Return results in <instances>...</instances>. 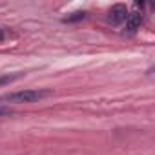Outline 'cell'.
<instances>
[{
    "instance_id": "cell-2",
    "label": "cell",
    "mask_w": 155,
    "mask_h": 155,
    "mask_svg": "<svg viewBox=\"0 0 155 155\" xmlns=\"http://www.w3.org/2000/svg\"><path fill=\"white\" fill-rule=\"evenodd\" d=\"M126 18H128V8L124 4H115L108 11V22L111 26H117L120 22H126Z\"/></svg>"
},
{
    "instance_id": "cell-5",
    "label": "cell",
    "mask_w": 155,
    "mask_h": 155,
    "mask_svg": "<svg viewBox=\"0 0 155 155\" xmlns=\"http://www.w3.org/2000/svg\"><path fill=\"white\" fill-rule=\"evenodd\" d=\"M22 73H15V75H0V86H6V84H11L13 81L20 79Z\"/></svg>"
},
{
    "instance_id": "cell-7",
    "label": "cell",
    "mask_w": 155,
    "mask_h": 155,
    "mask_svg": "<svg viewBox=\"0 0 155 155\" xmlns=\"http://www.w3.org/2000/svg\"><path fill=\"white\" fill-rule=\"evenodd\" d=\"M4 38H6V35H4V31H2V29H0V42H2Z\"/></svg>"
},
{
    "instance_id": "cell-6",
    "label": "cell",
    "mask_w": 155,
    "mask_h": 155,
    "mask_svg": "<svg viewBox=\"0 0 155 155\" xmlns=\"http://www.w3.org/2000/svg\"><path fill=\"white\" fill-rule=\"evenodd\" d=\"M11 113H13V110H11L9 106L0 104V117H8V115H11Z\"/></svg>"
},
{
    "instance_id": "cell-3",
    "label": "cell",
    "mask_w": 155,
    "mask_h": 155,
    "mask_svg": "<svg viewBox=\"0 0 155 155\" xmlns=\"http://www.w3.org/2000/svg\"><path fill=\"white\" fill-rule=\"evenodd\" d=\"M142 26V13H128V18H126V26H124V33L128 35H133L137 29H140Z\"/></svg>"
},
{
    "instance_id": "cell-4",
    "label": "cell",
    "mask_w": 155,
    "mask_h": 155,
    "mask_svg": "<svg viewBox=\"0 0 155 155\" xmlns=\"http://www.w3.org/2000/svg\"><path fill=\"white\" fill-rule=\"evenodd\" d=\"M86 18V11H75V13H71V15H68V17H64V22H79V20H84Z\"/></svg>"
},
{
    "instance_id": "cell-1",
    "label": "cell",
    "mask_w": 155,
    "mask_h": 155,
    "mask_svg": "<svg viewBox=\"0 0 155 155\" xmlns=\"http://www.w3.org/2000/svg\"><path fill=\"white\" fill-rule=\"evenodd\" d=\"M51 95L49 90H22V91H13L6 93L0 97V102H8V104H33L38 102L40 99Z\"/></svg>"
}]
</instances>
